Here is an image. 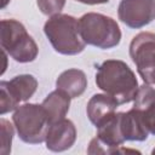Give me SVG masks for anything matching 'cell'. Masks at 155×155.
<instances>
[{
	"label": "cell",
	"instance_id": "5",
	"mask_svg": "<svg viewBox=\"0 0 155 155\" xmlns=\"http://www.w3.org/2000/svg\"><path fill=\"white\" fill-rule=\"evenodd\" d=\"M1 48L16 62L29 63L35 61L39 47L28 34L25 27L16 19H2L0 29Z\"/></svg>",
	"mask_w": 155,
	"mask_h": 155
},
{
	"label": "cell",
	"instance_id": "2",
	"mask_svg": "<svg viewBox=\"0 0 155 155\" xmlns=\"http://www.w3.org/2000/svg\"><path fill=\"white\" fill-rule=\"evenodd\" d=\"M44 33L53 50L61 54L74 56L85 50L86 42L80 31L79 19L70 15L51 16L44 25Z\"/></svg>",
	"mask_w": 155,
	"mask_h": 155
},
{
	"label": "cell",
	"instance_id": "18",
	"mask_svg": "<svg viewBox=\"0 0 155 155\" xmlns=\"http://www.w3.org/2000/svg\"><path fill=\"white\" fill-rule=\"evenodd\" d=\"M10 0H2V2H1V7H5L6 6V4Z\"/></svg>",
	"mask_w": 155,
	"mask_h": 155
},
{
	"label": "cell",
	"instance_id": "11",
	"mask_svg": "<svg viewBox=\"0 0 155 155\" xmlns=\"http://www.w3.org/2000/svg\"><path fill=\"white\" fill-rule=\"evenodd\" d=\"M121 131L125 140L143 142L149 136L142 113L133 108L126 113H121Z\"/></svg>",
	"mask_w": 155,
	"mask_h": 155
},
{
	"label": "cell",
	"instance_id": "1",
	"mask_svg": "<svg viewBox=\"0 0 155 155\" xmlns=\"http://www.w3.org/2000/svg\"><path fill=\"white\" fill-rule=\"evenodd\" d=\"M96 85L120 105L132 102L139 87L132 69L120 59H107L98 67Z\"/></svg>",
	"mask_w": 155,
	"mask_h": 155
},
{
	"label": "cell",
	"instance_id": "4",
	"mask_svg": "<svg viewBox=\"0 0 155 155\" xmlns=\"http://www.w3.org/2000/svg\"><path fill=\"white\" fill-rule=\"evenodd\" d=\"M12 121L18 137L28 144H39L45 142L51 126L44 107L35 103L19 105L12 115Z\"/></svg>",
	"mask_w": 155,
	"mask_h": 155
},
{
	"label": "cell",
	"instance_id": "14",
	"mask_svg": "<svg viewBox=\"0 0 155 155\" xmlns=\"http://www.w3.org/2000/svg\"><path fill=\"white\" fill-rule=\"evenodd\" d=\"M153 104H155V88L144 82L138 87V91L133 99V109L144 111Z\"/></svg>",
	"mask_w": 155,
	"mask_h": 155
},
{
	"label": "cell",
	"instance_id": "3",
	"mask_svg": "<svg viewBox=\"0 0 155 155\" xmlns=\"http://www.w3.org/2000/svg\"><path fill=\"white\" fill-rule=\"evenodd\" d=\"M80 31L87 45L101 50H109L121 41V30L117 22L105 15L88 12L79 18Z\"/></svg>",
	"mask_w": 155,
	"mask_h": 155
},
{
	"label": "cell",
	"instance_id": "15",
	"mask_svg": "<svg viewBox=\"0 0 155 155\" xmlns=\"http://www.w3.org/2000/svg\"><path fill=\"white\" fill-rule=\"evenodd\" d=\"M0 131H1V148L0 153L1 155H7L11 153V144L12 138L15 134L13 126L10 124V121L1 119L0 120Z\"/></svg>",
	"mask_w": 155,
	"mask_h": 155
},
{
	"label": "cell",
	"instance_id": "19",
	"mask_svg": "<svg viewBox=\"0 0 155 155\" xmlns=\"http://www.w3.org/2000/svg\"><path fill=\"white\" fill-rule=\"evenodd\" d=\"M151 154H155V148H154V149L151 150Z\"/></svg>",
	"mask_w": 155,
	"mask_h": 155
},
{
	"label": "cell",
	"instance_id": "13",
	"mask_svg": "<svg viewBox=\"0 0 155 155\" xmlns=\"http://www.w3.org/2000/svg\"><path fill=\"white\" fill-rule=\"evenodd\" d=\"M70 99H71V97L68 93H65L64 91L58 90V88L46 96V98L42 101L41 105L46 110L51 124L57 122L65 117V115L69 111Z\"/></svg>",
	"mask_w": 155,
	"mask_h": 155
},
{
	"label": "cell",
	"instance_id": "6",
	"mask_svg": "<svg viewBox=\"0 0 155 155\" xmlns=\"http://www.w3.org/2000/svg\"><path fill=\"white\" fill-rule=\"evenodd\" d=\"M130 57L145 84L155 85V34L142 31L130 44Z\"/></svg>",
	"mask_w": 155,
	"mask_h": 155
},
{
	"label": "cell",
	"instance_id": "9",
	"mask_svg": "<svg viewBox=\"0 0 155 155\" xmlns=\"http://www.w3.org/2000/svg\"><path fill=\"white\" fill-rule=\"evenodd\" d=\"M76 140V127L69 119H62L51 124L45 143L46 148L54 153H61L70 149Z\"/></svg>",
	"mask_w": 155,
	"mask_h": 155
},
{
	"label": "cell",
	"instance_id": "10",
	"mask_svg": "<svg viewBox=\"0 0 155 155\" xmlns=\"http://www.w3.org/2000/svg\"><path fill=\"white\" fill-rule=\"evenodd\" d=\"M120 104L117 103V101L110 94L97 93L93 94L88 101L86 113L90 121L96 127H98L116 113V108Z\"/></svg>",
	"mask_w": 155,
	"mask_h": 155
},
{
	"label": "cell",
	"instance_id": "8",
	"mask_svg": "<svg viewBox=\"0 0 155 155\" xmlns=\"http://www.w3.org/2000/svg\"><path fill=\"white\" fill-rule=\"evenodd\" d=\"M119 19L132 29H139L155 19V0H121Z\"/></svg>",
	"mask_w": 155,
	"mask_h": 155
},
{
	"label": "cell",
	"instance_id": "17",
	"mask_svg": "<svg viewBox=\"0 0 155 155\" xmlns=\"http://www.w3.org/2000/svg\"><path fill=\"white\" fill-rule=\"evenodd\" d=\"M76 1L86 5H98V4H107L109 0H76Z\"/></svg>",
	"mask_w": 155,
	"mask_h": 155
},
{
	"label": "cell",
	"instance_id": "16",
	"mask_svg": "<svg viewBox=\"0 0 155 155\" xmlns=\"http://www.w3.org/2000/svg\"><path fill=\"white\" fill-rule=\"evenodd\" d=\"M39 10L46 16L61 13L65 5V0H36Z\"/></svg>",
	"mask_w": 155,
	"mask_h": 155
},
{
	"label": "cell",
	"instance_id": "7",
	"mask_svg": "<svg viewBox=\"0 0 155 155\" xmlns=\"http://www.w3.org/2000/svg\"><path fill=\"white\" fill-rule=\"evenodd\" d=\"M38 80L30 74H21L10 81L0 82V114L16 110L21 102H27L36 92Z\"/></svg>",
	"mask_w": 155,
	"mask_h": 155
},
{
	"label": "cell",
	"instance_id": "12",
	"mask_svg": "<svg viewBox=\"0 0 155 155\" xmlns=\"http://www.w3.org/2000/svg\"><path fill=\"white\" fill-rule=\"evenodd\" d=\"M56 87L68 93L71 97V99L78 98L85 92L87 87V78L82 70L71 68L64 70L57 78Z\"/></svg>",
	"mask_w": 155,
	"mask_h": 155
}]
</instances>
